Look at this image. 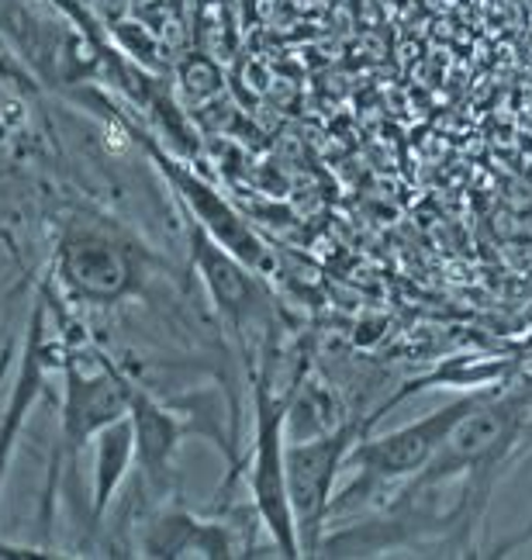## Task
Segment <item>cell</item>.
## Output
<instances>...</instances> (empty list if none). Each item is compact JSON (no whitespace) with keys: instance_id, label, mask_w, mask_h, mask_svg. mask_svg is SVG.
<instances>
[{"instance_id":"cell-9","label":"cell","mask_w":532,"mask_h":560,"mask_svg":"<svg viewBox=\"0 0 532 560\" xmlns=\"http://www.w3.org/2000/svg\"><path fill=\"white\" fill-rule=\"evenodd\" d=\"M139 550L145 557H236L243 544L228 523H208L184 509H166L149 520Z\"/></svg>"},{"instance_id":"cell-3","label":"cell","mask_w":532,"mask_h":560,"mask_svg":"<svg viewBox=\"0 0 532 560\" xmlns=\"http://www.w3.org/2000/svg\"><path fill=\"white\" fill-rule=\"evenodd\" d=\"M145 253L108 222H70L52 256V280L73 305L108 308L142 284Z\"/></svg>"},{"instance_id":"cell-5","label":"cell","mask_w":532,"mask_h":560,"mask_svg":"<svg viewBox=\"0 0 532 560\" xmlns=\"http://www.w3.org/2000/svg\"><path fill=\"white\" fill-rule=\"evenodd\" d=\"M73 353V342L67 336V318L59 312V301L49 288H42L35 298V308L28 318L25 347L17 360V377L8 392L4 412H0V491H4L8 470L14 460L17 440L25 433V422L38 398L46 395L52 374L67 371V360Z\"/></svg>"},{"instance_id":"cell-7","label":"cell","mask_w":532,"mask_h":560,"mask_svg":"<svg viewBox=\"0 0 532 560\" xmlns=\"http://www.w3.org/2000/svg\"><path fill=\"white\" fill-rule=\"evenodd\" d=\"M121 125H125V132L132 136V142H139L145 149V156L153 160V166L159 170V177L166 180L169 194L177 198L184 219L198 222L208 235H215L228 253H236L243 264H249L252 270L263 273L270 267V253H267L260 235L252 232V225L225 201V194H218V187L208 184L194 166H187L174 153H166L153 136L139 132V128L129 121H121Z\"/></svg>"},{"instance_id":"cell-10","label":"cell","mask_w":532,"mask_h":560,"mask_svg":"<svg viewBox=\"0 0 532 560\" xmlns=\"http://www.w3.org/2000/svg\"><path fill=\"white\" fill-rule=\"evenodd\" d=\"M132 467H135V429H132V419L125 416L94 436V474H91L94 526L104 523V515H108L111 502L118 499L121 485L129 481Z\"/></svg>"},{"instance_id":"cell-1","label":"cell","mask_w":532,"mask_h":560,"mask_svg":"<svg viewBox=\"0 0 532 560\" xmlns=\"http://www.w3.org/2000/svg\"><path fill=\"white\" fill-rule=\"evenodd\" d=\"M129 384L132 374L94 347V371L80 368V347H73L67 371H62V401H59V440L52 446L46 485H42V515L38 523L49 529L56 512V494L67 474H76L80 454L94 443L101 429L129 416Z\"/></svg>"},{"instance_id":"cell-6","label":"cell","mask_w":532,"mask_h":560,"mask_svg":"<svg viewBox=\"0 0 532 560\" xmlns=\"http://www.w3.org/2000/svg\"><path fill=\"white\" fill-rule=\"evenodd\" d=\"M359 440V422H343L332 433L287 440V488L297 523L302 553L326 550V526L332 520V502L339 488V474Z\"/></svg>"},{"instance_id":"cell-2","label":"cell","mask_w":532,"mask_h":560,"mask_svg":"<svg viewBox=\"0 0 532 560\" xmlns=\"http://www.w3.org/2000/svg\"><path fill=\"white\" fill-rule=\"evenodd\" d=\"M287 408L291 395L276 392L273 371L263 360V368L252 374V446L246 460L249 499L260 526L270 533L273 550L281 557H305L287 488Z\"/></svg>"},{"instance_id":"cell-4","label":"cell","mask_w":532,"mask_h":560,"mask_svg":"<svg viewBox=\"0 0 532 560\" xmlns=\"http://www.w3.org/2000/svg\"><path fill=\"white\" fill-rule=\"evenodd\" d=\"M481 398H484V392L463 395V398L442 405V408H436V412L422 416L409 425L391 429V433H385V436L356 440L353 454L346 460V470H353L356 478L343 491V499H350V502L353 499H374V494L388 491V488L401 491L404 485H412L418 474L433 464V457L439 454L446 436L453 433V425L471 412ZM343 499H335V502H343Z\"/></svg>"},{"instance_id":"cell-8","label":"cell","mask_w":532,"mask_h":560,"mask_svg":"<svg viewBox=\"0 0 532 560\" xmlns=\"http://www.w3.org/2000/svg\"><path fill=\"white\" fill-rule=\"evenodd\" d=\"M187 253L190 267L204 284L218 318L243 342H267L270 326V294L263 288V273L243 264L236 253H228L215 235H208L198 222L187 219Z\"/></svg>"}]
</instances>
